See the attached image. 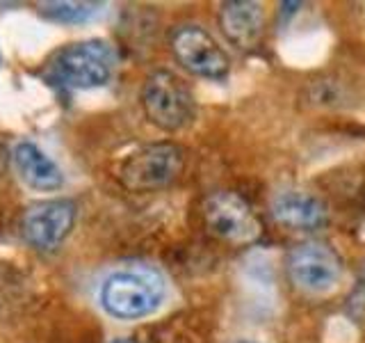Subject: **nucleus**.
Listing matches in <instances>:
<instances>
[{"label":"nucleus","mask_w":365,"mask_h":343,"mask_svg":"<svg viewBox=\"0 0 365 343\" xmlns=\"http://www.w3.org/2000/svg\"><path fill=\"white\" fill-rule=\"evenodd\" d=\"M220 28L235 49L249 51L258 46L265 30L262 5L254 0H228L220 5Z\"/></svg>","instance_id":"10"},{"label":"nucleus","mask_w":365,"mask_h":343,"mask_svg":"<svg viewBox=\"0 0 365 343\" xmlns=\"http://www.w3.org/2000/svg\"><path fill=\"white\" fill-rule=\"evenodd\" d=\"M185 167V151L174 142H153L123 158L119 181L125 190L151 192L171 186Z\"/></svg>","instance_id":"3"},{"label":"nucleus","mask_w":365,"mask_h":343,"mask_svg":"<svg viewBox=\"0 0 365 343\" xmlns=\"http://www.w3.org/2000/svg\"><path fill=\"white\" fill-rule=\"evenodd\" d=\"M285 266L290 282L308 295H327L336 291L342 279V261L338 252L322 240H308L290 249Z\"/></svg>","instance_id":"5"},{"label":"nucleus","mask_w":365,"mask_h":343,"mask_svg":"<svg viewBox=\"0 0 365 343\" xmlns=\"http://www.w3.org/2000/svg\"><path fill=\"white\" fill-rule=\"evenodd\" d=\"M14 165L19 177L28 183L32 190H60L64 186V174L60 165L53 158L46 156L37 144L32 142H19L14 146Z\"/></svg>","instance_id":"11"},{"label":"nucleus","mask_w":365,"mask_h":343,"mask_svg":"<svg viewBox=\"0 0 365 343\" xmlns=\"http://www.w3.org/2000/svg\"><path fill=\"white\" fill-rule=\"evenodd\" d=\"M9 158H11L9 149L3 142H0V177H3L5 172H7V167H9Z\"/></svg>","instance_id":"13"},{"label":"nucleus","mask_w":365,"mask_h":343,"mask_svg":"<svg viewBox=\"0 0 365 343\" xmlns=\"http://www.w3.org/2000/svg\"><path fill=\"white\" fill-rule=\"evenodd\" d=\"M112 343H135V341H130V339H114Z\"/></svg>","instance_id":"14"},{"label":"nucleus","mask_w":365,"mask_h":343,"mask_svg":"<svg viewBox=\"0 0 365 343\" xmlns=\"http://www.w3.org/2000/svg\"><path fill=\"white\" fill-rule=\"evenodd\" d=\"M235 343H258V341H245V339H240V341H235Z\"/></svg>","instance_id":"15"},{"label":"nucleus","mask_w":365,"mask_h":343,"mask_svg":"<svg viewBox=\"0 0 365 343\" xmlns=\"http://www.w3.org/2000/svg\"><path fill=\"white\" fill-rule=\"evenodd\" d=\"M117 69V53L103 39L66 44L48 62L51 80L68 89L106 87Z\"/></svg>","instance_id":"2"},{"label":"nucleus","mask_w":365,"mask_h":343,"mask_svg":"<svg viewBox=\"0 0 365 343\" xmlns=\"http://www.w3.org/2000/svg\"><path fill=\"white\" fill-rule=\"evenodd\" d=\"M203 220L217 238L233 245L256 243L262 234V224L249 202L231 190H220L205 197Z\"/></svg>","instance_id":"6"},{"label":"nucleus","mask_w":365,"mask_h":343,"mask_svg":"<svg viewBox=\"0 0 365 343\" xmlns=\"http://www.w3.org/2000/svg\"><path fill=\"white\" fill-rule=\"evenodd\" d=\"M39 14L46 21L64 23V26H76V23H87L101 14L103 3H83V0H55V3H39Z\"/></svg>","instance_id":"12"},{"label":"nucleus","mask_w":365,"mask_h":343,"mask_svg":"<svg viewBox=\"0 0 365 343\" xmlns=\"http://www.w3.org/2000/svg\"><path fill=\"white\" fill-rule=\"evenodd\" d=\"M78 206L73 199H46L30 206L21 220V234L39 252H55L73 232Z\"/></svg>","instance_id":"8"},{"label":"nucleus","mask_w":365,"mask_h":343,"mask_svg":"<svg viewBox=\"0 0 365 343\" xmlns=\"http://www.w3.org/2000/svg\"><path fill=\"white\" fill-rule=\"evenodd\" d=\"M165 297L163 274L146 266L114 270L101 286L103 309L121 320L151 316Z\"/></svg>","instance_id":"1"},{"label":"nucleus","mask_w":365,"mask_h":343,"mask_svg":"<svg viewBox=\"0 0 365 343\" xmlns=\"http://www.w3.org/2000/svg\"><path fill=\"white\" fill-rule=\"evenodd\" d=\"M142 106L148 121L167 133L185 129L194 119V96L190 87L167 69H158L144 80Z\"/></svg>","instance_id":"4"},{"label":"nucleus","mask_w":365,"mask_h":343,"mask_svg":"<svg viewBox=\"0 0 365 343\" xmlns=\"http://www.w3.org/2000/svg\"><path fill=\"white\" fill-rule=\"evenodd\" d=\"M269 211L274 220L288 229H319L329 217L324 202L315 194L299 190V188H283L274 192L269 202Z\"/></svg>","instance_id":"9"},{"label":"nucleus","mask_w":365,"mask_h":343,"mask_svg":"<svg viewBox=\"0 0 365 343\" xmlns=\"http://www.w3.org/2000/svg\"><path fill=\"white\" fill-rule=\"evenodd\" d=\"M171 53L182 69L208 80H224L231 71L226 51L199 26H180L171 34Z\"/></svg>","instance_id":"7"}]
</instances>
